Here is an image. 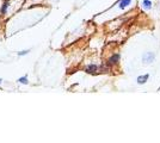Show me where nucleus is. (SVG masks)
Here are the masks:
<instances>
[{
  "label": "nucleus",
  "mask_w": 160,
  "mask_h": 143,
  "mask_svg": "<svg viewBox=\"0 0 160 143\" xmlns=\"http://www.w3.org/2000/svg\"><path fill=\"white\" fill-rule=\"evenodd\" d=\"M143 7L146 8V10H149L151 7H152V2H151V0H143Z\"/></svg>",
  "instance_id": "obj_7"
},
{
  "label": "nucleus",
  "mask_w": 160,
  "mask_h": 143,
  "mask_svg": "<svg viewBox=\"0 0 160 143\" xmlns=\"http://www.w3.org/2000/svg\"><path fill=\"white\" fill-rule=\"evenodd\" d=\"M1 82H2V79H0V83H1Z\"/></svg>",
  "instance_id": "obj_10"
},
{
  "label": "nucleus",
  "mask_w": 160,
  "mask_h": 143,
  "mask_svg": "<svg viewBox=\"0 0 160 143\" xmlns=\"http://www.w3.org/2000/svg\"><path fill=\"white\" fill-rule=\"evenodd\" d=\"M154 57H155L154 53H146L142 56V62L145 64H149V63H152L154 61Z\"/></svg>",
  "instance_id": "obj_2"
},
{
  "label": "nucleus",
  "mask_w": 160,
  "mask_h": 143,
  "mask_svg": "<svg viewBox=\"0 0 160 143\" xmlns=\"http://www.w3.org/2000/svg\"><path fill=\"white\" fill-rule=\"evenodd\" d=\"M29 51H30V50H23V51H19L18 55H19V56H25V55L29 54Z\"/></svg>",
  "instance_id": "obj_9"
},
{
  "label": "nucleus",
  "mask_w": 160,
  "mask_h": 143,
  "mask_svg": "<svg viewBox=\"0 0 160 143\" xmlns=\"http://www.w3.org/2000/svg\"><path fill=\"white\" fill-rule=\"evenodd\" d=\"M120 60H121L120 54H113L112 56H110V57H109L107 64L109 66V67H111V66H116V64H118Z\"/></svg>",
  "instance_id": "obj_1"
},
{
  "label": "nucleus",
  "mask_w": 160,
  "mask_h": 143,
  "mask_svg": "<svg viewBox=\"0 0 160 143\" xmlns=\"http://www.w3.org/2000/svg\"><path fill=\"white\" fill-rule=\"evenodd\" d=\"M18 82H19V83H23V85H27L28 83V76L27 75H24V76L19 78V79H18Z\"/></svg>",
  "instance_id": "obj_8"
},
{
  "label": "nucleus",
  "mask_w": 160,
  "mask_h": 143,
  "mask_svg": "<svg viewBox=\"0 0 160 143\" xmlns=\"http://www.w3.org/2000/svg\"><path fill=\"white\" fill-rule=\"evenodd\" d=\"M98 66L97 64H88L87 67H85V72L88 74H96L98 72Z\"/></svg>",
  "instance_id": "obj_3"
},
{
  "label": "nucleus",
  "mask_w": 160,
  "mask_h": 143,
  "mask_svg": "<svg viewBox=\"0 0 160 143\" xmlns=\"http://www.w3.org/2000/svg\"><path fill=\"white\" fill-rule=\"evenodd\" d=\"M130 1H132V0H121L120 1V8H122V10H123V8H126V7L130 4Z\"/></svg>",
  "instance_id": "obj_6"
},
{
  "label": "nucleus",
  "mask_w": 160,
  "mask_h": 143,
  "mask_svg": "<svg viewBox=\"0 0 160 143\" xmlns=\"http://www.w3.org/2000/svg\"><path fill=\"white\" fill-rule=\"evenodd\" d=\"M8 6H10V0H5V1L2 2L1 7H0V14H1V16H5V14L7 13Z\"/></svg>",
  "instance_id": "obj_4"
},
{
  "label": "nucleus",
  "mask_w": 160,
  "mask_h": 143,
  "mask_svg": "<svg viewBox=\"0 0 160 143\" xmlns=\"http://www.w3.org/2000/svg\"><path fill=\"white\" fill-rule=\"evenodd\" d=\"M148 79H149V74H143V75L138 76L136 81H138V83H140V85H143V83H146Z\"/></svg>",
  "instance_id": "obj_5"
}]
</instances>
